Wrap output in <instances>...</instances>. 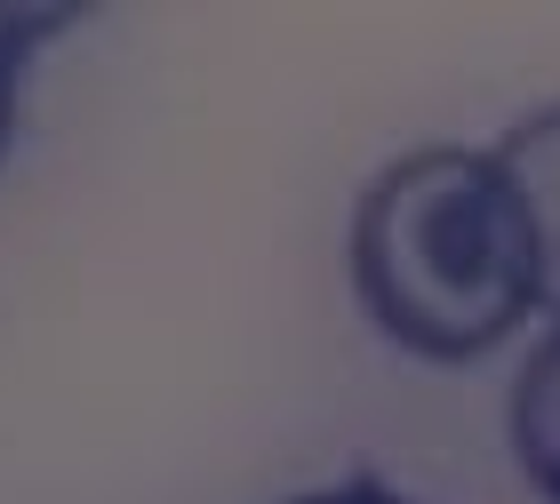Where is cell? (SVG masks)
<instances>
[{"label":"cell","mask_w":560,"mask_h":504,"mask_svg":"<svg viewBox=\"0 0 560 504\" xmlns=\"http://www.w3.org/2000/svg\"><path fill=\"white\" fill-rule=\"evenodd\" d=\"M289 504H409V496H400V489H385V481H369V472H352V481L304 489V496H289Z\"/></svg>","instance_id":"5b68a950"},{"label":"cell","mask_w":560,"mask_h":504,"mask_svg":"<svg viewBox=\"0 0 560 504\" xmlns=\"http://www.w3.org/2000/svg\"><path fill=\"white\" fill-rule=\"evenodd\" d=\"M497 161L513 176L521 209H528V233H537V289H545V313H560V105L513 120L497 137Z\"/></svg>","instance_id":"7a4b0ae2"},{"label":"cell","mask_w":560,"mask_h":504,"mask_svg":"<svg viewBox=\"0 0 560 504\" xmlns=\"http://www.w3.org/2000/svg\"><path fill=\"white\" fill-rule=\"evenodd\" d=\"M504 433H513V457L528 472V489L545 504H560V320L528 344V361L513 376V400H504Z\"/></svg>","instance_id":"3957f363"},{"label":"cell","mask_w":560,"mask_h":504,"mask_svg":"<svg viewBox=\"0 0 560 504\" xmlns=\"http://www.w3.org/2000/svg\"><path fill=\"white\" fill-rule=\"evenodd\" d=\"M48 16H0V153H9V137H16V72H24V33H40Z\"/></svg>","instance_id":"277c9868"},{"label":"cell","mask_w":560,"mask_h":504,"mask_svg":"<svg viewBox=\"0 0 560 504\" xmlns=\"http://www.w3.org/2000/svg\"><path fill=\"white\" fill-rule=\"evenodd\" d=\"M345 272L361 313L432 368L489 361L545 305L537 233L497 144H417L352 200Z\"/></svg>","instance_id":"6da1fadb"}]
</instances>
